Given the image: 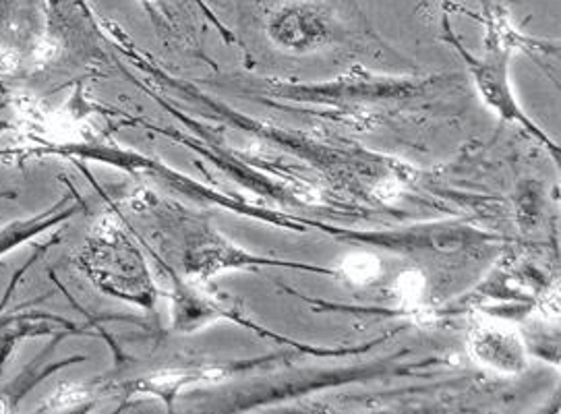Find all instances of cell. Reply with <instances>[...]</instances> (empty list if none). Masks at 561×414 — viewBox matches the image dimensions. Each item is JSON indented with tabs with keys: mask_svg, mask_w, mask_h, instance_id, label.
Listing matches in <instances>:
<instances>
[{
	"mask_svg": "<svg viewBox=\"0 0 561 414\" xmlns=\"http://www.w3.org/2000/svg\"><path fill=\"white\" fill-rule=\"evenodd\" d=\"M472 353L486 367L504 373H516L523 369V344L512 330L500 325H483L472 336Z\"/></svg>",
	"mask_w": 561,
	"mask_h": 414,
	"instance_id": "cell-1",
	"label": "cell"
},
{
	"mask_svg": "<svg viewBox=\"0 0 561 414\" xmlns=\"http://www.w3.org/2000/svg\"><path fill=\"white\" fill-rule=\"evenodd\" d=\"M272 34L280 46L290 50H311L318 48L325 36V25L313 11L295 7L274 20Z\"/></svg>",
	"mask_w": 561,
	"mask_h": 414,
	"instance_id": "cell-2",
	"label": "cell"
},
{
	"mask_svg": "<svg viewBox=\"0 0 561 414\" xmlns=\"http://www.w3.org/2000/svg\"><path fill=\"white\" fill-rule=\"evenodd\" d=\"M381 264L375 260L374 255H351L344 262V274L348 280L355 284H369L379 278Z\"/></svg>",
	"mask_w": 561,
	"mask_h": 414,
	"instance_id": "cell-3",
	"label": "cell"
},
{
	"mask_svg": "<svg viewBox=\"0 0 561 414\" xmlns=\"http://www.w3.org/2000/svg\"><path fill=\"white\" fill-rule=\"evenodd\" d=\"M423 286H425V283H423V278L419 274L407 272L404 276L398 278L396 292H398L400 301L407 302V304H416L419 299L423 297Z\"/></svg>",
	"mask_w": 561,
	"mask_h": 414,
	"instance_id": "cell-4",
	"label": "cell"
}]
</instances>
